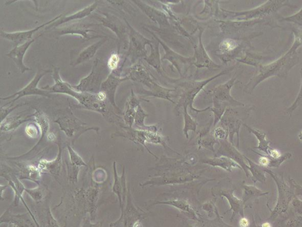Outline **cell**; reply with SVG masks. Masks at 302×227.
<instances>
[{"mask_svg": "<svg viewBox=\"0 0 302 227\" xmlns=\"http://www.w3.org/2000/svg\"><path fill=\"white\" fill-rule=\"evenodd\" d=\"M126 72L127 74L125 76L128 80H133L149 88V91L144 90L142 92V94L163 98L175 104L171 99V92L176 90H169L160 86L156 82L152 75L142 64H134L133 66L127 69Z\"/></svg>", "mask_w": 302, "mask_h": 227, "instance_id": "cell-1", "label": "cell"}, {"mask_svg": "<svg viewBox=\"0 0 302 227\" xmlns=\"http://www.w3.org/2000/svg\"><path fill=\"white\" fill-rule=\"evenodd\" d=\"M110 71L107 65L97 57L94 61L90 74L81 79L76 86L71 85V86L77 92L98 94L100 91L102 83L110 75Z\"/></svg>", "mask_w": 302, "mask_h": 227, "instance_id": "cell-2", "label": "cell"}, {"mask_svg": "<svg viewBox=\"0 0 302 227\" xmlns=\"http://www.w3.org/2000/svg\"><path fill=\"white\" fill-rule=\"evenodd\" d=\"M227 70L223 71L218 75L213 76L211 78L203 80V81H189L179 84L180 98L179 102L177 103L176 109L179 110L181 107L183 108L184 107H189L196 113H199L204 112V111H206L211 109L210 107H208L204 110H197L193 107V101H195L196 96L198 95L199 92L203 89L207 84L219 76L227 74Z\"/></svg>", "mask_w": 302, "mask_h": 227, "instance_id": "cell-3", "label": "cell"}, {"mask_svg": "<svg viewBox=\"0 0 302 227\" xmlns=\"http://www.w3.org/2000/svg\"><path fill=\"white\" fill-rule=\"evenodd\" d=\"M235 81L233 78L216 87L212 91L213 107L210 110L214 115V127L222 120L227 107L236 102L231 97L230 91Z\"/></svg>", "mask_w": 302, "mask_h": 227, "instance_id": "cell-4", "label": "cell"}, {"mask_svg": "<svg viewBox=\"0 0 302 227\" xmlns=\"http://www.w3.org/2000/svg\"><path fill=\"white\" fill-rule=\"evenodd\" d=\"M53 121L59 126L61 130L67 134V136L72 138L73 143L77 138L85 132L90 130H95L98 132L99 128H87L86 123L77 118L73 114L71 109H67Z\"/></svg>", "mask_w": 302, "mask_h": 227, "instance_id": "cell-5", "label": "cell"}, {"mask_svg": "<svg viewBox=\"0 0 302 227\" xmlns=\"http://www.w3.org/2000/svg\"><path fill=\"white\" fill-rule=\"evenodd\" d=\"M100 14L96 15L95 18L105 28L110 29L118 37L119 40L118 51L119 53L121 48L126 49L129 46V29L126 23L120 20L115 15L110 13L99 12Z\"/></svg>", "mask_w": 302, "mask_h": 227, "instance_id": "cell-6", "label": "cell"}, {"mask_svg": "<svg viewBox=\"0 0 302 227\" xmlns=\"http://www.w3.org/2000/svg\"><path fill=\"white\" fill-rule=\"evenodd\" d=\"M129 29V46L127 57H130L132 63H135L139 58L144 60L147 57L146 45H150L153 40H150L139 33L125 19Z\"/></svg>", "mask_w": 302, "mask_h": 227, "instance_id": "cell-7", "label": "cell"}, {"mask_svg": "<svg viewBox=\"0 0 302 227\" xmlns=\"http://www.w3.org/2000/svg\"><path fill=\"white\" fill-rule=\"evenodd\" d=\"M51 71L44 70V69H39L37 72L36 75L34 76V78L31 80V82L26 86L25 88H23L20 91L15 92L13 95L7 96L5 97H1L2 100L11 99L9 102H8L5 106L2 107H5L10 104H12L17 100L20 99L22 97H26V96L30 95H39L41 97H51L49 92L47 91L42 90L41 88H38V83L40 82V80L44 77L46 74L52 73Z\"/></svg>", "mask_w": 302, "mask_h": 227, "instance_id": "cell-8", "label": "cell"}, {"mask_svg": "<svg viewBox=\"0 0 302 227\" xmlns=\"http://www.w3.org/2000/svg\"><path fill=\"white\" fill-rule=\"evenodd\" d=\"M99 26L93 23L83 22H73L67 26L62 28H57L53 33L59 36L77 35L82 37L84 40H90L95 38H104L106 36L101 35H94L92 33H97L96 30L91 29L92 26Z\"/></svg>", "mask_w": 302, "mask_h": 227, "instance_id": "cell-9", "label": "cell"}, {"mask_svg": "<svg viewBox=\"0 0 302 227\" xmlns=\"http://www.w3.org/2000/svg\"><path fill=\"white\" fill-rule=\"evenodd\" d=\"M52 74L55 84L52 86H46L42 87L41 89L48 91L50 94L68 95L78 101L81 92L75 91L72 87L71 84L64 82L61 79L60 75V68L57 67H54Z\"/></svg>", "mask_w": 302, "mask_h": 227, "instance_id": "cell-10", "label": "cell"}, {"mask_svg": "<svg viewBox=\"0 0 302 227\" xmlns=\"http://www.w3.org/2000/svg\"><path fill=\"white\" fill-rule=\"evenodd\" d=\"M153 36L158 41L159 43L161 44L165 50V55L161 59L162 61L164 60H168L171 63L174 67H175L181 76H183L184 73L187 71L188 69L192 65H195V57H185L182 56L177 53L172 51L168 46H166L163 42L159 39V38L154 34Z\"/></svg>", "mask_w": 302, "mask_h": 227, "instance_id": "cell-11", "label": "cell"}, {"mask_svg": "<svg viewBox=\"0 0 302 227\" xmlns=\"http://www.w3.org/2000/svg\"><path fill=\"white\" fill-rule=\"evenodd\" d=\"M62 17H63V15L60 14L55 18L52 19V20L46 22L44 24L37 27L36 28L29 30L22 31V32L8 33L1 29L0 30V36L2 38H5V39L13 42L14 46L21 45L26 43V42L34 39V38H33V34L38 32V30L44 28L46 26L52 24V23L59 20Z\"/></svg>", "mask_w": 302, "mask_h": 227, "instance_id": "cell-12", "label": "cell"}, {"mask_svg": "<svg viewBox=\"0 0 302 227\" xmlns=\"http://www.w3.org/2000/svg\"><path fill=\"white\" fill-rule=\"evenodd\" d=\"M128 80L126 76L121 77L118 73L111 72L107 78L102 83L100 91L104 92L106 95L108 101H110L111 106L114 108L117 112L121 113V110L117 106L115 102V94L119 85L126 80Z\"/></svg>", "mask_w": 302, "mask_h": 227, "instance_id": "cell-13", "label": "cell"}, {"mask_svg": "<svg viewBox=\"0 0 302 227\" xmlns=\"http://www.w3.org/2000/svg\"><path fill=\"white\" fill-rule=\"evenodd\" d=\"M108 37L102 38L101 40L96 42V43L88 46L80 51L79 53H74L72 52L71 56V65L73 67L77 66L87 61L90 60L95 56L97 52L105 43Z\"/></svg>", "mask_w": 302, "mask_h": 227, "instance_id": "cell-14", "label": "cell"}, {"mask_svg": "<svg viewBox=\"0 0 302 227\" xmlns=\"http://www.w3.org/2000/svg\"><path fill=\"white\" fill-rule=\"evenodd\" d=\"M42 35V34H41L40 35L35 37L34 39L26 42L24 44L14 46L13 49H11L9 53L6 54L7 56L10 57V59L13 60L22 74H24L26 71L31 70V69L27 67L24 64V57L27 51L29 49L30 46L33 44V42L36 40V38H39Z\"/></svg>", "mask_w": 302, "mask_h": 227, "instance_id": "cell-15", "label": "cell"}, {"mask_svg": "<svg viewBox=\"0 0 302 227\" xmlns=\"http://www.w3.org/2000/svg\"><path fill=\"white\" fill-rule=\"evenodd\" d=\"M199 34V44L197 45L195 49V65L197 68H208L209 69H216L220 68V65H217L210 59L204 48L202 44V34L204 30L200 28Z\"/></svg>", "mask_w": 302, "mask_h": 227, "instance_id": "cell-16", "label": "cell"}, {"mask_svg": "<svg viewBox=\"0 0 302 227\" xmlns=\"http://www.w3.org/2000/svg\"><path fill=\"white\" fill-rule=\"evenodd\" d=\"M98 2H95L94 3L92 4V5L84 7L82 10L77 11V12L74 14L69 15V16L61 17L59 20H57L55 22L52 23V24L49 25L46 29L48 30L51 28H57L58 27L64 24V23L74 22L76 20H82V19L89 16V15H91L96 10L97 7L98 6Z\"/></svg>", "mask_w": 302, "mask_h": 227, "instance_id": "cell-17", "label": "cell"}, {"mask_svg": "<svg viewBox=\"0 0 302 227\" xmlns=\"http://www.w3.org/2000/svg\"><path fill=\"white\" fill-rule=\"evenodd\" d=\"M3 222L9 223L8 227H35L34 222L31 220L28 214L23 215H11L8 210L1 218V224ZM35 223V222H34Z\"/></svg>", "mask_w": 302, "mask_h": 227, "instance_id": "cell-18", "label": "cell"}, {"mask_svg": "<svg viewBox=\"0 0 302 227\" xmlns=\"http://www.w3.org/2000/svg\"><path fill=\"white\" fill-rule=\"evenodd\" d=\"M139 105H140V100L138 98L134 90L132 89L131 94L129 99H127L125 111L123 114V120L130 128H133L135 114Z\"/></svg>", "mask_w": 302, "mask_h": 227, "instance_id": "cell-19", "label": "cell"}, {"mask_svg": "<svg viewBox=\"0 0 302 227\" xmlns=\"http://www.w3.org/2000/svg\"><path fill=\"white\" fill-rule=\"evenodd\" d=\"M114 179L115 182L113 187V192L117 194L119 198L120 207L122 209V204L125 201L126 196L127 194L126 184V176L125 168H123V174L121 177L117 174V168H116V162L114 164Z\"/></svg>", "mask_w": 302, "mask_h": 227, "instance_id": "cell-20", "label": "cell"}, {"mask_svg": "<svg viewBox=\"0 0 302 227\" xmlns=\"http://www.w3.org/2000/svg\"><path fill=\"white\" fill-rule=\"evenodd\" d=\"M133 2L136 4L139 9H141L146 15H148V17L153 21L158 23L159 25L163 27L169 26L168 18L163 13L157 9H154V8L148 6L142 2L133 1Z\"/></svg>", "mask_w": 302, "mask_h": 227, "instance_id": "cell-21", "label": "cell"}, {"mask_svg": "<svg viewBox=\"0 0 302 227\" xmlns=\"http://www.w3.org/2000/svg\"><path fill=\"white\" fill-rule=\"evenodd\" d=\"M148 115L147 114L144 110H143L141 105L138 107L137 110L136 114L135 117V126L138 130L148 131V132L160 133V130H161L160 125H154V126H146L144 123L145 118L148 117Z\"/></svg>", "mask_w": 302, "mask_h": 227, "instance_id": "cell-22", "label": "cell"}, {"mask_svg": "<svg viewBox=\"0 0 302 227\" xmlns=\"http://www.w3.org/2000/svg\"><path fill=\"white\" fill-rule=\"evenodd\" d=\"M33 114L28 115L26 117H22L21 115H16L15 116L8 117L1 123L2 132H9V131L14 130L18 128L23 123L30 120H32Z\"/></svg>", "mask_w": 302, "mask_h": 227, "instance_id": "cell-23", "label": "cell"}, {"mask_svg": "<svg viewBox=\"0 0 302 227\" xmlns=\"http://www.w3.org/2000/svg\"><path fill=\"white\" fill-rule=\"evenodd\" d=\"M202 162L213 167H220L228 172H231L232 169L238 167V165L233 160L226 156L215 157L212 159H204Z\"/></svg>", "mask_w": 302, "mask_h": 227, "instance_id": "cell-24", "label": "cell"}, {"mask_svg": "<svg viewBox=\"0 0 302 227\" xmlns=\"http://www.w3.org/2000/svg\"><path fill=\"white\" fill-rule=\"evenodd\" d=\"M159 42L153 40L149 45L151 49L150 55L145 59L150 66L153 67L158 72H161L162 65L160 58V51H159Z\"/></svg>", "mask_w": 302, "mask_h": 227, "instance_id": "cell-25", "label": "cell"}, {"mask_svg": "<svg viewBox=\"0 0 302 227\" xmlns=\"http://www.w3.org/2000/svg\"><path fill=\"white\" fill-rule=\"evenodd\" d=\"M61 149L59 146V153L55 160L48 161H41L39 164L41 170L48 171L54 176L59 175L61 168Z\"/></svg>", "mask_w": 302, "mask_h": 227, "instance_id": "cell-26", "label": "cell"}, {"mask_svg": "<svg viewBox=\"0 0 302 227\" xmlns=\"http://www.w3.org/2000/svg\"><path fill=\"white\" fill-rule=\"evenodd\" d=\"M184 111V133L186 138H188L189 131H192L196 132L197 129L196 121L192 118L190 115L188 113L187 107H184L183 108Z\"/></svg>", "mask_w": 302, "mask_h": 227, "instance_id": "cell-27", "label": "cell"}, {"mask_svg": "<svg viewBox=\"0 0 302 227\" xmlns=\"http://www.w3.org/2000/svg\"><path fill=\"white\" fill-rule=\"evenodd\" d=\"M238 46L237 42L232 38H227L221 42L219 45L220 52L223 55H227V54L233 52L238 47Z\"/></svg>", "mask_w": 302, "mask_h": 227, "instance_id": "cell-28", "label": "cell"}, {"mask_svg": "<svg viewBox=\"0 0 302 227\" xmlns=\"http://www.w3.org/2000/svg\"><path fill=\"white\" fill-rule=\"evenodd\" d=\"M107 3L110 4L111 5L114 6L119 10L123 11L127 14L131 15H134L135 14V9L132 6L129 2L126 1H107Z\"/></svg>", "mask_w": 302, "mask_h": 227, "instance_id": "cell-29", "label": "cell"}, {"mask_svg": "<svg viewBox=\"0 0 302 227\" xmlns=\"http://www.w3.org/2000/svg\"><path fill=\"white\" fill-rule=\"evenodd\" d=\"M68 149L70 155V159H71V163L77 167H87V164L85 163L83 160L82 159L78 154H77L74 150H73L71 146H68Z\"/></svg>", "mask_w": 302, "mask_h": 227, "instance_id": "cell-30", "label": "cell"}, {"mask_svg": "<svg viewBox=\"0 0 302 227\" xmlns=\"http://www.w3.org/2000/svg\"><path fill=\"white\" fill-rule=\"evenodd\" d=\"M119 55L118 52L112 53L108 59L107 66L111 72H117L120 63Z\"/></svg>", "mask_w": 302, "mask_h": 227, "instance_id": "cell-31", "label": "cell"}, {"mask_svg": "<svg viewBox=\"0 0 302 227\" xmlns=\"http://www.w3.org/2000/svg\"><path fill=\"white\" fill-rule=\"evenodd\" d=\"M156 203H159V204H167L176 207L182 210L189 211L190 210V207L186 201H181V200H172V201H169L166 202H158Z\"/></svg>", "mask_w": 302, "mask_h": 227, "instance_id": "cell-32", "label": "cell"}, {"mask_svg": "<svg viewBox=\"0 0 302 227\" xmlns=\"http://www.w3.org/2000/svg\"><path fill=\"white\" fill-rule=\"evenodd\" d=\"M68 176L71 181L75 183L77 182V178L80 171V168L74 166L71 163L67 162Z\"/></svg>", "mask_w": 302, "mask_h": 227, "instance_id": "cell-33", "label": "cell"}, {"mask_svg": "<svg viewBox=\"0 0 302 227\" xmlns=\"http://www.w3.org/2000/svg\"><path fill=\"white\" fill-rule=\"evenodd\" d=\"M27 103H21L19 104L14 107H13V105H11L9 107L6 108V109H3V108L1 107V118H2V122L5 120L7 118V115H9L10 113L12 112L13 111L17 109L18 107H20L22 106H26Z\"/></svg>", "mask_w": 302, "mask_h": 227, "instance_id": "cell-34", "label": "cell"}, {"mask_svg": "<svg viewBox=\"0 0 302 227\" xmlns=\"http://www.w3.org/2000/svg\"><path fill=\"white\" fill-rule=\"evenodd\" d=\"M214 137L215 138H220V140H227V138L228 136V133L227 130L224 127H219L214 129Z\"/></svg>", "mask_w": 302, "mask_h": 227, "instance_id": "cell-35", "label": "cell"}, {"mask_svg": "<svg viewBox=\"0 0 302 227\" xmlns=\"http://www.w3.org/2000/svg\"><path fill=\"white\" fill-rule=\"evenodd\" d=\"M25 191L28 192L29 194L35 201H40L42 198V197H44V191L40 188L34 190L25 189Z\"/></svg>", "mask_w": 302, "mask_h": 227, "instance_id": "cell-36", "label": "cell"}, {"mask_svg": "<svg viewBox=\"0 0 302 227\" xmlns=\"http://www.w3.org/2000/svg\"><path fill=\"white\" fill-rule=\"evenodd\" d=\"M38 127L34 124H29L26 128V132L28 135L32 138H36L38 135Z\"/></svg>", "mask_w": 302, "mask_h": 227, "instance_id": "cell-37", "label": "cell"}, {"mask_svg": "<svg viewBox=\"0 0 302 227\" xmlns=\"http://www.w3.org/2000/svg\"><path fill=\"white\" fill-rule=\"evenodd\" d=\"M102 222H98L96 223V224H92L89 219H87L83 222L82 227H102Z\"/></svg>", "mask_w": 302, "mask_h": 227, "instance_id": "cell-38", "label": "cell"}, {"mask_svg": "<svg viewBox=\"0 0 302 227\" xmlns=\"http://www.w3.org/2000/svg\"><path fill=\"white\" fill-rule=\"evenodd\" d=\"M249 225V222L247 218H243L240 221V225L241 227H247Z\"/></svg>", "mask_w": 302, "mask_h": 227, "instance_id": "cell-39", "label": "cell"}, {"mask_svg": "<svg viewBox=\"0 0 302 227\" xmlns=\"http://www.w3.org/2000/svg\"><path fill=\"white\" fill-rule=\"evenodd\" d=\"M270 155L274 157V158H278V157H279L281 155L280 152H278L276 150H274V151L270 152Z\"/></svg>", "mask_w": 302, "mask_h": 227, "instance_id": "cell-40", "label": "cell"}, {"mask_svg": "<svg viewBox=\"0 0 302 227\" xmlns=\"http://www.w3.org/2000/svg\"><path fill=\"white\" fill-rule=\"evenodd\" d=\"M259 163L263 165V166H267L269 164V160L266 157H261Z\"/></svg>", "mask_w": 302, "mask_h": 227, "instance_id": "cell-41", "label": "cell"}, {"mask_svg": "<svg viewBox=\"0 0 302 227\" xmlns=\"http://www.w3.org/2000/svg\"><path fill=\"white\" fill-rule=\"evenodd\" d=\"M262 227H272V226H271V225L269 224V223L266 222V223H264V224H263L262 225Z\"/></svg>", "mask_w": 302, "mask_h": 227, "instance_id": "cell-42", "label": "cell"}]
</instances>
